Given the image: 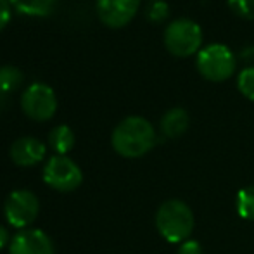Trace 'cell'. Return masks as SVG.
<instances>
[{
	"instance_id": "obj_1",
	"label": "cell",
	"mask_w": 254,
	"mask_h": 254,
	"mask_svg": "<svg viewBox=\"0 0 254 254\" xmlns=\"http://www.w3.org/2000/svg\"><path fill=\"white\" fill-rule=\"evenodd\" d=\"M156 144L154 127L142 116H128L113 131V147L123 157H140Z\"/></svg>"
},
{
	"instance_id": "obj_2",
	"label": "cell",
	"mask_w": 254,
	"mask_h": 254,
	"mask_svg": "<svg viewBox=\"0 0 254 254\" xmlns=\"http://www.w3.org/2000/svg\"><path fill=\"white\" fill-rule=\"evenodd\" d=\"M156 225L168 242H182L192 234L194 214L182 201H168L157 211Z\"/></svg>"
},
{
	"instance_id": "obj_3",
	"label": "cell",
	"mask_w": 254,
	"mask_h": 254,
	"mask_svg": "<svg viewBox=\"0 0 254 254\" xmlns=\"http://www.w3.org/2000/svg\"><path fill=\"white\" fill-rule=\"evenodd\" d=\"M199 74L209 81H225L235 73L237 57L230 47L223 44H211L201 49L195 57Z\"/></svg>"
},
{
	"instance_id": "obj_4",
	"label": "cell",
	"mask_w": 254,
	"mask_h": 254,
	"mask_svg": "<svg viewBox=\"0 0 254 254\" xmlns=\"http://www.w3.org/2000/svg\"><path fill=\"white\" fill-rule=\"evenodd\" d=\"M202 30L194 19L180 17L171 21L164 30V47L171 56L189 57L201 51Z\"/></svg>"
},
{
	"instance_id": "obj_5",
	"label": "cell",
	"mask_w": 254,
	"mask_h": 254,
	"mask_svg": "<svg viewBox=\"0 0 254 254\" xmlns=\"http://www.w3.org/2000/svg\"><path fill=\"white\" fill-rule=\"evenodd\" d=\"M44 180L49 187L59 192H71L78 189L83 180L81 170L67 156H52L44 168Z\"/></svg>"
},
{
	"instance_id": "obj_6",
	"label": "cell",
	"mask_w": 254,
	"mask_h": 254,
	"mask_svg": "<svg viewBox=\"0 0 254 254\" xmlns=\"http://www.w3.org/2000/svg\"><path fill=\"white\" fill-rule=\"evenodd\" d=\"M24 114L35 121H47L57 111V97L47 83H31L21 97Z\"/></svg>"
},
{
	"instance_id": "obj_7",
	"label": "cell",
	"mask_w": 254,
	"mask_h": 254,
	"mask_svg": "<svg viewBox=\"0 0 254 254\" xmlns=\"http://www.w3.org/2000/svg\"><path fill=\"white\" fill-rule=\"evenodd\" d=\"M5 220L14 228H26L38 216L40 202L30 190H14L5 201Z\"/></svg>"
},
{
	"instance_id": "obj_8",
	"label": "cell",
	"mask_w": 254,
	"mask_h": 254,
	"mask_svg": "<svg viewBox=\"0 0 254 254\" xmlns=\"http://www.w3.org/2000/svg\"><path fill=\"white\" fill-rule=\"evenodd\" d=\"M140 0H97V16L106 26L123 28L137 16Z\"/></svg>"
},
{
	"instance_id": "obj_9",
	"label": "cell",
	"mask_w": 254,
	"mask_h": 254,
	"mask_svg": "<svg viewBox=\"0 0 254 254\" xmlns=\"http://www.w3.org/2000/svg\"><path fill=\"white\" fill-rule=\"evenodd\" d=\"M9 254H54V244L45 232L30 228L14 235Z\"/></svg>"
},
{
	"instance_id": "obj_10",
	"label": "cell",
	"mask_w": 254,
	"mask_h": 254,
	"mask_svg": "<svg viewBox=\"0 0 254 254\" xmlns=\"http://www.w3.org/2000/svg\"><path fill=\"white\" fill-rule=\"evenodd\" d=\"M44 142H40L35 137H21L10 145V159L17 164V166H35L45 157Z\"/></svg>"
},
{
	"instance_id": "obj_11",
	"label": "cell",
	"mask_w": 254,
	"mask_h": 254,
	"mask_svg": "<svg viewBox=\"0 0 254 254\" xmlns=\"http://www.w3.org/2000/svg\"><path fill=\"white\" fill-rule=\"evenodd\" d=\"M189 121V113L184 107H173L161 118V131L168 138H178L187 131Z\"/></svg>"
},
{
	"instance_id": "obj_12",
	"label": "cell",
	"mask_w": 254,
	"mask_h": 254,
	"mask_svg": "<svg viewBox=\"0 0 254 254\" xmlns=\"http://www.w3.org/2000/svg\"><path fill=\"white\" fill-rule=\"evenodd\" d=\"M10 5L21 14L35 17H44L54 10L57 0H9Z\"/></svg>"
},
{
	"instance_id": "obj_13",
	"label": "cell",
	"mask_w": 254,
	"mask_h": 254,
	"mask_svg": "<svg viewBox=\"0 0 254 254\" xmlns=\"http://www.w3.org/2000/svg\"><path fill=\"white\" fill-rule=\"evenodd\" d=\"M49 144L59 156H66L74 145V133L69 127L59 125L49 133Z\"/></svg>"
},
{
	"instance_id": "obj_14",
	"label": "cell",
	"mask_w": 254,
	"mask_h": 254,
	"mask_svg": "<svg viewBox=\"0 0 254 254\" xmlns=\"http://www.w3.org/2000/svg\"><path fill=\"white\" fill-rule=\"evenodd\" d=\"M24 80V74L21 69H17L16 66H0V92L9 94L21 87Z\"/></svg>"
},
{
	"instance_id": "obj_15",
	"label": "cell",
	"mask_w": 254,
	"mask_h": 254,
	"mask_svg": "<svg viewBox=\"0 0 254 254\" xmlns=\"http://www.w3.org/2000/svg\"><path fill=\"white\" fill-rule=\"evenodd\" d=\"M237 213L244 220L254 221V185L242 189L237 194Z\"/></svg>"
},
{
	"instance_id": "obj_16",
	"label": "cell",
	"mask_w": 254,
	"mask_h": 254,
	"mask_svg": "<svg viewBox=\"0 0 254 254\" xmlns=\"http://www.w3.org/2000/svg\"><path fill=\"white\" fill-rule=\"evenodd\" d=\"M145 16L151 23H163L170 16V5L166 0H151L145 9Z\"/></svg>"
},
{
	"instance_id": "obj_17",
	"label": "cell",
	"mask_w": 254,
	"mask_h": 254,
	"mask_svg": "<svg viewBox=\"0 0 254 254\" xmlns=\"http://www.w3.org/2000/svg\"><path fill=\"white\" fill-rule=\"evenodd\" d=\"M239 92L249 101H254V66H248L237 76Z\"/></svg>"
},
{
	"instance_id": "obj_18",
	"label": "cell",
	"mask_w": 254,
	"mask_h": 254,
	"mask_svg": "<svg viewBox=\"0 0 254 254\" xmlns=\"http://www.w3.org/2000/svg\"><path fill=\"white\" fill-rule=\"evenodd\" d=\"M230 10L242 19H254V0H227Z\"/></svg>"
},
{
	"instance_id": "obj_19",
	"label": "cell",
	"mask_w": 254,
	"mask_h": 254,
	"mask_svg": "<svg viewBox=\"0 0 254 254\" xmlns=\"http://www.w3.org/2000/svg\"><path fill=\"white\" fill-rule=\"evenodd\" d=\"M10 2L9 0H0V31L9 24L10 21Z\"/></svg>"
},
{
	"instance_id": "obj_20",
	"label": "cell",
	"mask_w": 254,
	"mask_h": 254,
	"mask_svg": "<svg viewBox=\"0 0 254 254\" xmlns=\"http://www.w3.org/2000/svg\"><path fill=\"white\" fill-rule=\"evenodd\" d=\"M178 254H202V249L195 241H187L182 244Z\"/></svg>"
},
{
	"instance_id": "obj_21",
	"label": "cell",
	"mask_w": 254,
	"mask_h": 254,
	"mask_svg": "<svg viewBox=\"0 0 254 254\" xmlns=\"http://www.w3.org/2000/svg\"><path fill=\"white\" fill-rule=\"evenodd\" d=\"M7 242H9V232H7L5 227H2V225H0V249H2Z\"/></svg>"
},
{
	"instance_id": "obj_22",
	"label": "cell",
	"mask_w": 254,
	"mask_h": 254,
	"mask_svg": "<svg viewBox=\"0 0 254 254\" xmlns=\"http://www.w3.org/2000/svg\"><path fill=\"white\" fill-rule=\"evenodd\" d=\"M3 102H5V94H3V92H0V107L3 106Z\"/></svg>"
}]
</instances>
